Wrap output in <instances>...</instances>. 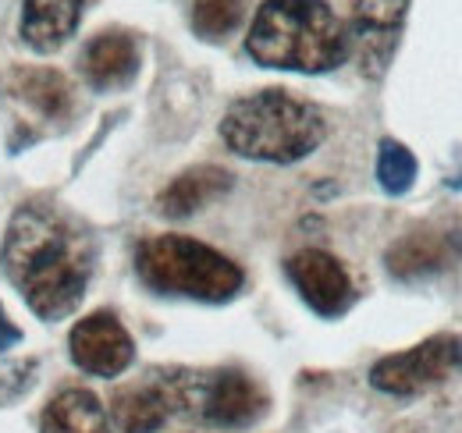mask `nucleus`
I'll use <instances>...</instances> for the list:
<instances>
[{
    "instance_id": "17",
    "label": "nucleus",
    "mask_w": 462,
    "mask_h": 433,
    "mask_svg": "<svg viewBox=\"0 0 462 433\" xmlns=\"http://www.w3.org/2000/svg\"><path fill=\"white\" fill-rule=\"evenodd\" d=\"M245 0H189V25L199 40H225L238 29Z\"/></svg>"
},
{
    "instance_id": "13",
    "label": "nucleus",
    "mask_w": 462,
    "mask_h": 433,
    "mask_svg": "<svg viewBox=\"0 0 462 433\" xmlns=\"http://www.w3.org/2000/svg\"><path fill=\"white\" fill-rule=\"evenodd\" d=\"M86 0H22V40L36 54H54L79 29Z\"/></svg>"
},
{
    "instance_id": "19",
    "label": "nucleus",
    "mask_w": 462,
    "mask_h": 433,
    "mask_svg": "<svg viewBox=\"0 0 462 433\" xmlns=\"http://www.w3.org/2000/svg\"><path fill=\"white\" fill-rule=\"evenodd\" d=\"M18 341H22V330L7 320V313H4V306H0V352L11 348V345H18Z\"/></svg>"
},
{
    "instance_id": "7",
    "label": "nucleus",
    "mask_w": 462,
    "mask_h": 433,
    "mask_svg": "<svg viewBox=\"0 0 462 433\" xmlns=\"http://www.w3.org/2000/svg\"><path fill=\"white\" fill-rule=\"evenodd\" d=\"M412 0H356L348 43L356 51L359 71L366 78H381L399 51L405 14Z\"/></svg>"
},
{
    "instance_id": "6",
    "label": "nucleus",
    "mask_w": 462,
    "mask_h": 433,
    "mask_svg": "<svg viewBox=\"0 0 462 433\" xmlns=\"http://www.w3.org/2000/svg\"><path fill=\"white\" fill-rule=\"evenodd\" d=\"M462 373V337L459 334H434L405 352L384 355L374 363L370 383L384 394L409 398V394H423L448 377Z\"/></svg>"
},
{
    "instance_id": "5",
    "label": "nucleus",
    "mask_w": 462,
    "mask_h": 433,
    "mask_svg": "<svg viewBox=\"0 0 462 433\" xmlns=\"http://www.w3.org/2000/svg\"><path fill=\"white\" fill-rule=\"evenodd\" d=\"M174 416L207 427H249L267 412V394L242 370H168Z\"/></svg>"
},
{
    "instance_id": "1",
    "label": "nucleus",
    "mask_w": 462,
    "mask_h": 433,
    "mask_svg": "<svg viewBox=\"0 0 462 433\" xmlns=\"http://www.w3.org/2000/svg\"><path fill=\"white\" fill-rule=\"evenodd\" d=\"M0 267L40 320H60L86 295L93 242L58 207L25 203L7 224Z\"/></svg>"
},
{
    "instance_id": "9",
    "label": "nucleus",
    "mask_w": 462,
    "mask_h": 433,
    "mask_svg": "<svg viewBox=\"0 0 462 433\" xmlns=\"http://www.w3.org/2000/svg\"><path fill=\"white\" fill-rule=\"evenodd\" d=\"M291 288L299 291V299L317 313V317H342L348 313L356 288L348 281V271L324 249H299L285 263Z\"/></svg>"
},
{
    "instance_id": "3",
    "label": "nucleus",
    "mask_w": 462,
    "mask_h": 433,
    "mask_svg": "<svg viewBox=\"0 0 462 433\" xmlns=\"http://www.w3.org/2000/svg\"><path fill=\"white\" fill-rule=\"evenodd\" d=\"M328 135L324 114L285 89H260L235 100L221 121V139L245 161H306Z\"/></svg>"
},
{
    "instance_id": "12",
    "label": "nucleus",
    "mask_w": 462,
    "mask_h": 433,
    "mask_svg": "<svg viewBox=\"0 0 462 433\" xmlns=\"http://www.w3.org/2000/svg\"><path fill=\"white\" fill-rule=\"evenodd\" d=\"M79 68L86 75V82L100 93H111V89H125L135 75H139V43L132 32H100L86 43V51L79 57Z\"/></svg>"
},
{
    "instance_id": "10",
    "label": "nucleus",
    "mask_w": 462,
    "mask_h": 433,
    "mask_svg": "<svg viewBox=\"0 0 462 433\" xmlns=\"http://www.w3.org/2000/svg\"><path fill=\"white\" fill-rule=\"evenodd\" d=\"M68 352H71V363L82 373L117 377V373H125L132 366L135 341H132V334L125 330V324L117 320L115 313H89L86 320H79L71 327Z\"/></svg>"
},
{
    "instance_id": "20",
    "label": "nucleus",
    "mask_w": 462,
    "mask_h": 433,
    "mask_svg": "<svg viewBox=\"0 0 462 433\" xmlns=\"http://www.w3.org/2000/svg\"><path fill=\"white\" fill-rule=\"evenodd\" d=\"M456 189H462V174H459V178H456Z\"/></svg>"
},
{
    "instance_id": "8",
    "label": "nucleus",
    "mask_w": 462,
    "mask_h": 433,
    "mask_svg": "<svg viewBox=\"0 0 462 433\" xmlns=\"http://www.w3.org/2000/svg\"><path fill=\"white\" fill-rule=\"evenodd\" d=\"M459 263L462 231L459 227H441V224H423V227L405 231L384 253V267L399 281H423V277L452 271Z\"/></svg>"
},
{
    "instance_id": "14",
    "label": "nucleus",
    "mask_w": 462,
    "mask_h": 433,
    "mask_svg": "<svg viewBox=\"0 0 462 433\" xmlns=\"http://www.w3.org/2000/svg\"><path fill=\"white\" fill-rule=\"evenodd\" d=\"M231 189V170L225 167H214V163H199V167H189L174 178L171 185L157 196V210L171 220L181 216L199 214L207 203L221 199Z\"/></svg>"
},
{
    "instance_id": "18",
    "label": "nucleus",
    "mask_w": 462,
    "mask_h": 433,
    "mask_svg": "<svg viewBox=\"0 0 462 433\" xmlns=\"http://www.w3.org/2000/svg\"><path fill=\"white\" fill-rule=\"evenodd\" d=\"M377 181L388 196H405L416 181V157L405 150L402 143L384 139L377 150Z\"/></svg>"
},
{
    "instance_id": "16",
    "label": "nucleus",
    "mask_w": 462,
    "mask_h": 433,
    "mask_svg": "<svg viewBox=\"0 0 462 433\" xmlns=\"http://www.w3.org/2000/svg\"><path fill=\"white\" fill-rule=\"evenodd\" d=\"M11 86L25 104L47 117H64L71 110V82L54 68H18L11 75Z\"/></svg>"
},
{
    "instance_id": "2",
    "label": "nucleus",
    "mask_w": 462,
    "mask_h": 433,
    "mask_svg": "<svg viewBox=\"0 0 462 433\" xmlns=\"http://www.w3.org/2000/svg\"><path fill=\"white\" fill-rule=\"evenodd\" d=\"M256 64L278 71L320 75L338 68L348 54V29L328 0H263L245 36Z\"/></svg>"
},
{
    "instance_id": "15",
    "label": "nucleus",
    "mask_w": 462,
    "mask_h": 433,
    "mask_svg": "<svg viewBox=\"0 0 462 433\" xmlns=\"http://www.w3.org/2000/svg\"><path fill=\"white\" fill-rule=\"evenodd\" d=\"M40 433H111L100 398L86 387H68L43 409Z\"/></svg>"
},
{
    "instance_id": "4",
    "label": "nucleus",
    "mask_w": 462,
    "mask_h": 433,
    "mask_svg": "<svg viewBox=\"0 0 462 433\" xmlns=\"http://www.w3.org/2000/svg\"><path fill=\"white\" fill-rule=\"evenodd\" d=\"M135 273L157 295L196 302H231L245 284V273L235 260L189 235H153L139 242Z\"/></svg>"
},
{
    "instance_id": "11",
    "label": "nucleus",
    "mask_w": 462,
    "mask_h": 433,
    "mask_svg": "<svg viewBox=\"0 0 462 433\" xmlns=\"http://www.w3.org/2000/svg\"><path fill=\"white\" fill-rule=\"evenodd\" d=\"M111 416L121 433H157L174 416L168 370H150L139 383L121 387L111 398Z\"/></svg>"
}]
</instances>
